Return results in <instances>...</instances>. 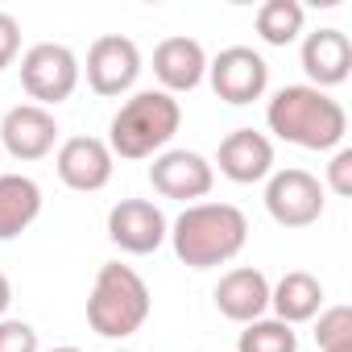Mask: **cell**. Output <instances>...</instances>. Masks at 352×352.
I'll return each instance as SVG.
<instances>
[{"mask_svg":"<svg viewBox=\"0 0 352 352\" xmlns=\"http://www.w3.org/2000/svg\"><path fill=\"white\" fill-rule=\"evenodd\" d=\"M112 149L108 141L100 137H67L58 145V157H54V170H58V179L71 187V191H104L112 183Z\"/></svg>","mask_w":352,"mask_h":352,"instance_id":"8fae6325","label":"cell"},{"mask_svg":"<svg viewBox=\"0 0 352 352\" xmlns=\"http://www.w3.org/2000/svg\"><path fill=\"white\" fill-rule=\"evenodd\" d=\"M323 204H327L323 183L311 170L286 166V170H274L265 183V212L282 228H311L323 216Z\"/></svg>","mask_w":352,"mask_h":352,"instance_id":"8992f818","label":"cell"},{"mask_svg":"<svg viewBox=\"0 0 352 352\" xmlns=\"http://www.w3.org/2000/svg\"><path fill=\"white\" fill-rule=\"evenodd\" d=\"M17 54H21V25H17V17L0 13V71L13 67Z\"/></svg>","mask_w":352,"mask_h":352,"instance_id":"cb8c5ba5","label":"cell"},{"mask_svg":"<svg viewBox=\"0 0 352 352\" xmlns=\"http://www.w3.org/2000/svg\"><path fill=\"white\" fill-rule=\"evenodd\" d=\"M9 302H13V286H9V278H5V274H0V319H5Z\"/></svg>","mask_w":352,"mask_h":352,"instance_id":"d4e9b609","label":"cell"},{"mask_svg":"<svg viewBox=\"0 0 352 352\" xmlns=\"http://www.w3.org/2000/svg\"><path fill=\"white\" fill-rule=\"evenodd\" d=\"M302 21H307V13L298 0H265L257 9V34L265 46H290L302 34Z\"/></svg>","mask_w":352,"mask_h":352,"instance_id":"d6986e66","label":"cell"},{"mask_svg":"<svg viewBox=\"0 0 352 352\" xmlns=\"http://www.w3.org/2000/svg\"><path fill=\"white\" fill-rule=\"evenodd\" d=\"M302 71L311 79V87L327 91L340 87L352 71V42L344 30H315L302 42Z\"/></svg>","mask_w":352,"mask_h":352,"instance_id":"2e32d148","label":"cell"},{"mask_svg":"<svg viewBox=\"0 0 352 352\" xmlns=\"http://www.w3.org/2000/svg\"><path fill=\"white\" fill-rule=\"evenodd\" d=\"M21 87L38 108L63 104L79 87V58L63 42H38L21 54Z\"/></svg>","mask_w":352,"mask_h":352,"instance_id":"5b68a950","label":"cell"},{"mask_svg":"<svg viewBox=\"0 0 352 352\" xmlns=\"http://www.w3.org/2000/svg\"><path fill=\"white\" fill-rule=\"evenodd\" d=\"M112 352H133V348H112Z\"/></svg>","mask_w":352,"mask_h":352,"instance_id":"4316f807","label":"cell"},{"mask_svg":"<svg viewBox=\"0 0 352 352\" xmlns=\"http://www.w3.org/2000/svg\"><path fill=\"white\" fill-rule=\"evenodd\" d=\"M179 124H183V108H179L174 96H166L162 87L157 91L153 87L137 91L112 116V124H108V149H112V157H124V162L157 157L174 141Z\"/></svg>","mask_w":352,"mask_h":352,"instance_id":"3957f363","label":"cell"},{"mask_svg":"<svg viewBox=\"0 0 352 352\" xmlns=\"http://www.w3.org/2000/svg\"><path fill=\"white\" fill-rule=\"evenodd\" d=\"M166 236H170V224H166L162 208L149 204V199H120L108 212V241L120 245L133 257L157 253L166 245Z\"/></svg>","mask_w":352,"mask_h":352,"instance_id":"30bf717a","label":"cell"},{"mask_svg":"<svg viewBox=\"0 0 352 352\" xmlns=\"http://www.w3.org/2000/svg\"><path fill=\"white\" fill-rule=\"evenodd\" d=\"M216 166L224 179L249 187V183H261L274 174V141L257 129H232L224 141H220V153H216Z\"/></svg>","mask_w":352,"mask_h":352,"instance_id":"4fadbf2b","label":"cell"},{"mask_svg":"<svg viewBox=\"0 0 352 352\" xmlns=\"http://www.w3.org/2000/svg\"><path fill=\"white\" fill-rule=\"evenodd\" d=\"M208 79H212V91L224 100V104H253L265 96L270 87V63L253 50V46H228L220 50L212 63H208Z\"/></svg>","mask_w":352,"mask_h":352,"instance_id":"52a82bcc","label":"cell"},{"mask_svg":"<svg viewBox=\"0 0 352 352\" xmlns=\"http://www.w3.org/2000/svg\"><path fill=\"white\" fill-rule=\"evenodd\" d=\"M58 141V120L50 108L38 104H17L0 120V149L13 153L17 162H38L54 149Z\"/></svg>","mask_w":352,"mask_h":352,"instance_id":"7c38bea8","label":"cell"},{"mask_svg":"<svg viewBox=\"0 0 352 352\" xmlns=\"http://www.w3.org/2000/svg\"><path fill=\"white\" fill-rule=\"evenodd\" d=\"M153 75L166 96L174 91H195L208 75V54L195 38H166L153 50Z\"/></svg>","mask_w":352,"mask_h":352,"instance_id":"9a60e30c","label":"cell"},{"mask_svg":"<svg viewBox=\"0 0 352 352\" xmlns=\"http://www.w3.org/2000/svg\"><path fill=\"white\" fill-rule=\"evenodd\" d=\"M50 352H83V348H71V344H63V348H50Z\"/></svg>","mask_w":352,"mask_h":352,"instance_id":"484cf974","label":"cell"},{"mask_svg":"<svg viewBox=\"0 0 352 352\" xmlns=\"http://www.w3.org/2000/svg\"><path fill=\"white\" fill-rule=\"evenodd\" d=\"M149 311H153V298H149L145 278L133 265L104 261L100 274H96L91 298H87V323H91V331L104 336V340H124V336H133V331L145 327Z\"/></svg>","mask_w":352,"mask_h":352,"instance_id":"277c9868","label":"cell"},{"mask_svg":"<svg viewBox=\"0 0 352 352\" xmlns=\"http://www.w3.org/2000/svg\"><path fill=\"white\" fill-rule=\"evenodd\" d=\"M265 124L274 137H282L298 149L323 153V149H340V141L348 133V112L327 91H319L311 83H290L282 91H274V100L265 108Z\"/></svg>","mask_w":352,"mask_h":352,"instance_id":"6da1fadb","label":"cell"},{"mask_svg":"<svg viewBox=\"0 0 352 352\" xmlns=\"http://www.w3.org/2000/svg\"><path fill=\"white\" fill-rule=\"evenodd\" d=\"M270 307H274V319L282 323H307L323 311V286L315 274L307 270H290L286 278H278V286H270Z\"/></svg>","mask_w":352,"mask_h":352,"instance_id":"e0dca14e","label":"cell"},{"mask_svg":"<svg viewBox=\"0 0 352 352\" xmlns=\"http://www.w3.org/2000/svg\"><path fill=\"white\" fill-rule=\"evenodd\" d=\"M315 344H319V352H352V311L348 307L319 311Z\"/></svg>","mask_w":352,"mask_h":352,"instance_id":"44dd1931","label":"cell"},{"mask_svg":"<svg viewBox=\"0 0 352 352\" xmlns=\"http://www.w3.org/2000/svg\"><path fill=\"white\" fill-rule=\"evenodd\" d=\"M249 241V220L236 204H191L170 224L174 257L191 270L228 265Z\"/></svg>","mask_w":352,"mask_h":352,"instance_id":"7a4b0ae2","label":"cell"},{"mask_svg":"<svg viewBox=\"0 0 352 352\" xmlns=\"http://www.w3.org/2000/svg\"><path fill=\"white\" fill-rule=\"evenodd\" d=\"M149 183L162 199H183L191 208L216 187V166L195 149H162L149 166Z\"/></svg>","mask_w":352,"mask_h":352,"instance_id":"ba28073f","label":"cell"},{"mask_svg":"<svg viewBox=\"0 0 352 352\" xmlns=\"http://www.w3.org/2000/svg\"><path fill=\"white\" fill-rule=\"evenodd\" d=\"M212 298H216L220 315L232 319V323L265 319V311H270V278L261 270H253V265H236L216 282Z\"/></svg>","mask_w":352,"mask_h":352,"instance_id":"5bb4252c","label":"cell"},{"mask_svg":"<svg viewBox=\"0 0 352 352\" xmlns=\"http://www.w3.org/2000/svg\"><path fill=\"white\" fill-rule=\"evenodd\" d=\"M42 216V187L30 174H0V241L21 236Z\"/></svg>","mask_w":352,"mask_h":352,"instance_id":"ac0fdd59","label":"cell"},{"mask_svg":"<svg viewBox=\"0 0 352 352\" xmlns=\"http://www.w3.org/2000/svg\"><path fill=\"white\" fill-rule=\"evenodd\" d=\"M327 187L336 195H352V149H336L327 162Z\"/></svg>","mask_w":352,"mask_h":352,"instance_id":"603a6c76","label":"cell"},{"mask_svg":"<svg viewBox=\"0 0 352 352\" xmlns=\"http://www.w3.org/2000/svg\"><path fill=\"white\" fill-rule=\"evenodd\" d=\"M0 352H38V331L25 319H0Z\"/></svg>","mask_w":352,"mask_h":352,"instance_id":"7402d4cb","label":"cell"},{"mask_svg":"<svg viewBox=\"0 0 352 352\" xmlns=\"http://www.w3.org/2000/svg\"><path fill=\"white\" fill-rule=\"evenodd\" d=\"M236 352H298V331L282 319H253L245 323Z\"/></svg>","mask_w":352,"mask_h":352,"instance_id":"ffe728a7","label":"cell"},{"mask_svg":"<svg viewBox=\"0 0 352 352\" xmlns=\"http://www.w3.org/2000/svg\"><path fill=\"white\" fill-rule=\"evenodd\" d=\"M141 75V50L124 34H104L87 50V83L96 96H124Z\"/></svg>","mask_w":352,"mask_h":352,"instance_id":"9c48e42d","label":"cell"}]
</instances>
